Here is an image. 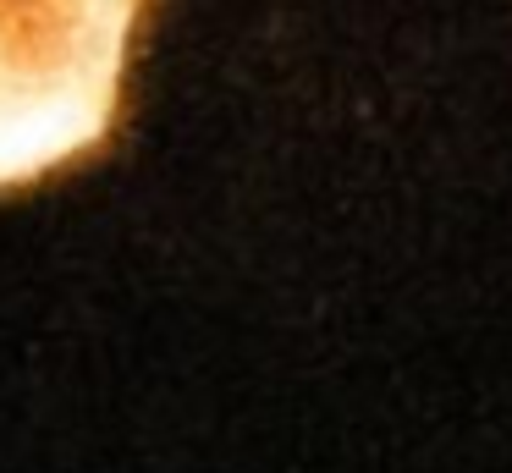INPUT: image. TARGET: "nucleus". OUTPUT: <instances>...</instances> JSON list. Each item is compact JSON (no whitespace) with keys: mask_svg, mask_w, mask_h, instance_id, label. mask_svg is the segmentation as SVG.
Returning <instances> with one entry per match:
<instances>
[{"mask_svg":"<svg viewBox=\"0 0 512 473\" xmlns=\"http://www.w3.org/2000/svg\"><path fill=\"white\" fill-rule=\"evenodd\" d=\"M138 11L144 0H0V193L111 138Z\"/></svg>","mask_w":512,"mask_h":473,"instance_id":"nucleus-1","label":"nucleus"}]
</instances>
